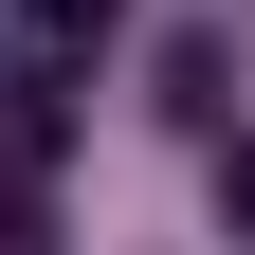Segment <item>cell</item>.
<instances>
[{
    "mask_svg": "<svg viewBox=\"0 0 255 255\" xmlns=\"http://www.w3.org/2000/svg\"><path fill=\"white\" fill-rule=\"evenodd\" d=\"M219 237L255 255V128H237V146H219Z\"/></svg>",
    "mask_w": 255,
    "mask_h": 255,
    "instance_id": "obj_2",
    "label": "cell"
},
{
    "mask_svg": "<svg viewBox=\"0 0 255 255\" xmlns=\"http://www.w3.org/2000/svg\"><path fill=\"white\" fill-rule=\"evenodd\" d=\"M110 18H128V0H18V55H37V73H73Z\"/></svg>",
    "mask_w": 255,
    "mask_h": 255,
    "instance_id": "obj_1",
    "label": "cell"
}]
</instances>
